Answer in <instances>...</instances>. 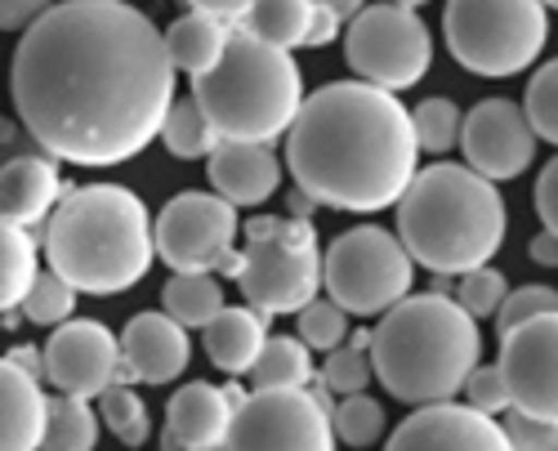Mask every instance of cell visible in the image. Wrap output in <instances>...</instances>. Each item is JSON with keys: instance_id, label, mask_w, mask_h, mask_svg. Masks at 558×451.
I'll return each mask as SVG.
<instances>
[{"instance_id": "83f0119b", "label": "cell", "mask_w": 558, "mask_h": 451, "mask_svg": "<svg viewBox=\"0 0 558 451\" xmlns=\"http://www.w3.org/2000/svg\"><path fill=\"white\" fill-rule=\"evenodd\" d=\"M157 139L179 161H202V157H210L219 148V134H215V125L206 121V112H202V103L193 95L189 99H174L166 108V121L157 130Z\"/></svg>"}, {"instance_id": "f907efd6", "label": "cell", "mask_w": 558, "mask_h": 451, "mask_svg": "<svg viewBox=\"0 0 558 451\" xmlns=\"http://www.w3.org/2000/svg\"><path fill=\"white\" fill-rule=\"evenodd\" d=\"M393 5H402V10H421V5H429V0H393Z\"/></svg>"}, {"instance_id": "60d3db41", "label": "cell", "mask_w": 558, "mask_h": 451, "mask_svg": "<svg viewBox=\"0 0 558 451\" xmlns=\"http://www.w3.org/2000/svg\"><path fill=\"white\" fill-rule=\"evenodd\" d=\"M59 0H0V32H27L45 10H54Z\"/></svg>"}, {"instance_id": "cb8c5ba5", "label": "cell", "mask_w": 558, "mask_h": 451, "mask_svg": "<svg viewBox=\"0 0 558 451\" xmlns=\"http://www.w3.org/2000/svg\"><path fill=\"white\" fill-rule=\"evenodd\" d=\"M313 376V349L295 336H268L259 357L251 363L255 389H308Z\"/></svg>"}, {"instance_id": "4fadbf2b", "label": "cell", "mask_w": 558, "mask_h": 451, "mask_svg": "<svg viewBox=\"0 0 558 451\" xmlns=\"http://www.w3.org/2000/svg\"><path fill=\"white\" fill-rule=\"evenodd\" d=\"M500 380L509 412L558 420V313L500 331Z\"/></svg>"}, {"instance_id": "f1b7e54d", "label": "cell", "mask_w": 558, "mask_h": 451, "mask_svg": "<svg viewBox=\"0 0 558 451\" xmlns=\"http://www.w3.org/2000/svg\"><path fill=\"white\" fill-rule=\"evenodd\" d=\"M161 304L179 327H206L223 308L219 273H170V282L161 287Z\"/></svg>"}, {"instance_id": "3957f363", "label": "cell", "mask_w": 558, "mask_h": 451, "mask_svg": "<svg viewBox=\"0 0 558 451\" xmlns=\"http://www.w3.org/2000/svg\"><path fill=\"white\" fill-rule=\"evenodd\" d=\"M45 255L76 295H121L144 282L157 259L153 215L144 197L121 184L63 193L45 219Z\"/></svg>"}, {"instance_id": "d4e9b609", "label": "cell", "mask_w": 558, "mask_h": 451, "mask_svg": "<svg viewBox=\"0 0 558 451\" xmlns=\"http://www.w3.org/2000/svg\"><path fill=\"white\" fill-rule=\"evenodd\" d=\"M95 442H99V412L89 407V398H72V393L50 398L40 451H95Z\"/></svg>"}, {"instance_id": "7402d4cb", "label": "cell", "mask_w": 558, "mask_h": 451, "mask_svg": "<svg viewBox=\"0 0 558 451\" xmlns=\"http://www.w3.org/2000/svg\"><path fill=\"white\" fill-rule=\"evenodd\" d=\"M202 331H206L210 363L228 376H246L264 349V340H268V318L251 304L246 308H219Z\"/></svg>"}, {"instance_id": "c3c4849f", "label": "cell", "mask_w": 558, "mask_h": 451, "mask_svg": "<svg viewBox=\"0 0 558 451\" xmlns=\"http://www.w3.org/2000/svg\"><path fill=\"white\" fill-rule=\"evenodd\" d=\"M161 451H228V442H223V447H183V442H174V438L166 434V438H161Z\"/></svg>"}, {"instance_id": "4dcf8cb0", "label": "cell", "mask_w": 558, "mask_h": 451, "mask_svg": "<svg viewBox=\"0 0 558 451\" xmlns=\"http://www.w3.org/2000/svg\"><path fill=\"white\" fill-rule=\"evenodd\" d=\"M371 331H357L353 340H344L340 349H331L327 353V367H322V376H317V385L322 389H331V393H340V398H349V393H366V385H371Z\"/></svg>"}, {"instance_id": "52a82bcc", "label": "cell", "mask_w": 558, "mask_h": 451, "mask_svg": "<svg viewBox=\"0 0 558 451\" xmlns=\"http://www.w3.org/2000/svg\"><path fill=\"white\" fill-rule=\"evenodd\" d=\"M232 282L264 318L300 313L322 291V246L308 219L259 215L242 229V251Z\"/></svg>"}, {"instance_id": "277c9868", "label": "cell", "mask_w": 558, "mask_h": 451, "mask_svg": "<svg viewBox=\"0 0 558 451\" xmlns=\"http://www.w3.org/2000/svg\"><path fill=\"white\" fill-rule=\"evenodd\" d=\"M371 371L411 407L451 402L483 357L478 322L451 295H407L371 331Z\"/></svg>"}, {"instance_id": "5b68a950", "label": "cell", "mask_w": 558, "mask_h": 451, "mask_svg": "<svg viewBox=\"0 0 558 451\" xmlns=\"http://www.w3.org/2000/svg\"><path fill=\"white\" fill-rule=\"evenodd\" d=\"M398 242L415 264L447 278L492 264L505 242L500 188L464 161L415 170L407 193L398 197Z\"/></svg>"}, {"instance_id": "1f68e13d", "label": "cell", "mask_w": 558, "mask_h": 451, "mask_svg": "<svg viewBox=\"0 0 558 451\" xmlns=\"http://www.w3.org/2000/svg\"><path fill=\"white\" fill-rule=\"evenodd\" d=\"M460 108L451 103V99H425V103H415L411 108V134H415V148L421 153H434V157H442V153H451L456 148V139H460Z\"/></svg>"}, {"instance_id": "d6986e66", "label": "cell", "mask_w": 558, "mask_h": 451, "mask_svg": "<svg viewBox=\"0 0 558 451\" xmlns=\"http://www.w3.org/2000/svg\"><path fill=\"white\" fill-rule=\"evenodd\" d=\"M246 393L238 385H206L193 380L166 402V434L183 447H223L232 429V412Z\"/></svg>"}, {"instance_id": "7dc6e473", "label": "cell", "mask_w": 558, "mask_h": 451, "mask_svg": "<svg viewBox=\"0 0 558 451\" xmlns=\"http://www.w3.org/2000/svg\"><path fill=\"white\" fill-rule=\"evenodd\" d=\"M313 5H327L340 23H349L353 14H362V10H366V0H313Z\"/></svg>"}, {"instance_id": "d590c367", "label": "cell", "mask_w": 558, "mask_h": 451, "mask_svg": "<svg viewBox=\"0 0 558 451\" xmlns=\"http://www.w3.org/2000/svg\"><path fill=\"white\" fill-rule=\"evenodd\" d=\"M523 117H527L536 139H545V144L558 148V59H549L545 68H536V76L527 81Z\"/></svg>"}, {"instance_id": "816d5d0a", "label": "cell", "mask_w": 558, "mask_h": 451, "mask_svg": "<svg viewBox=\"0 0 558 451\" xmlns=\"http://www.w3.org/2000/svg\"><path fill=\"white\" fill-rule=\"evenodd\" d=\"M541 5H545V10H558V0H541Z\"/></svg>"}, {"instance_id": "f546056e", "label": "cell", "mask_w": 558, "mask_h": 451, "mask_svg": "<svg viewBox=\"0 0 558 451\" xmlns=\"http://www.w3.org/2000/svg\"><path fill=\"white\" fill-rule=\"evenodd\" d=\"M99 425H108V434L121 447H144L153 438V416L148 402L138 398L130 385H108L99 393Z\"/></svg>"}, {"instance_id": "b9f144b4", "label": "cell", "mask_w": 558, "mask_h": 451, "mask_svg": "<svg viewBox=\"0 0 558 451\" xmlns=\"http://www.w3.org/2000/svg\"><path fill=\"white\" fill-rule=\"evenodd\" d=\"M536 215H541V223L549 233H558V157L536 179Z\"/></svg>"}, {"instance_id": "30bf717a", "label": "cell", "mask_w": 558, "mask_h": 451, "mask_svg": "<svg viewBox=\"0 0 558 451\" xmlns=\"http://www.w3.org/2000/svg\"><path fill=\"white\" fill-rule=\"evenodd\" d=\"M344 59L357 72V81L380 85L389 95L421 85V76L434 63V36L415 10H402L393 0L366 5L349 19L344 32Z\"/></svg>"}, {"instance_id": "6da1fadb", "label": "cell", "mask_w": 558, "mask_h": 451, "mask_svg": "<svg viewBox=\"0 0 558 451\" xmlns=\"http://www.w3.org/2000/svg\"><path fill=\"white\" fill-rule=\"evenodd\" d=\"M14 108L54 161L121 166L174 103V63L157 23L125 0H59L14 50Z\"/></svg>"}, {"instance_id": "8fae6325", "label": "cell", "mask_w": 558, "mask_h": 451, "mask_svg": "<svg viewBox=\"0 0 558 451\" xmlns=\"http://www.w3.org/2000/svg\"><path fill=\"white\" fill-rule=\"evenodd\" d=\"M331 389H255L238 402L228 451H336Z\"/></svg>"}, {"instance_id": "4316f807", "label": "cell", "mask_w": 558, "mask_h": 451, "mask_svg": "<svg viewBox=\"0 0 558 451\" xmlns=\"http://www.w3.org/2000/svg\"><path fill=\"white\" fill-rule=\"evenodd\" d=\"M36 237L32 229L0 219V313H14L36 282Z\"/></svg>"}, {"instance_id": "2e32d148", "label": "cell", "mask_w": 558, "mask_h": 451, "mask_svg": "<svg viewBox=\"0 0 558 451\" xmlns=\"http://www.w3.org/2000/svg\"><path fill=\"white\" fill-rule=\"evenodd\" d=\"M385 451H514V447H509L505 429L492 416L474 407H456V402H429V407H415L393 429Z\"/></svg>"}, {"instance_id": "f35d334b", "label": "cell", "mask_w": 558, "mask_h": 451, "mask_svg": "<svg viewBox=\"0 0 558 451\" xmlns=\"http://www.w3.org/2000/svg\"><path fill=\"white\" fill-rule=\"evenodd\" d=\"M464 407H474L483 416H496V412H509V393H505V380H500V367H474L464 376Z\"/></svg>"}, {"instance_id": "44dd1931", "label": "cell", "mask_w": 558, "mask_h": 451, "mask_svg": "<svg viewBox=\"0 0 558 451\" xmlns=\"http://www.w3.org/2000/svg\"><path fill=\"white\" fill-rule=\"evenodd\" d=\"M45 407L40 380L0 357V451H40L45 438Z\"/></svg>"}, {"instance_id": "ba28073f", "label": "cell", "mask_w": 558, "mask_h": 451, "mask_svg": "<svg viewBox=\"0 0 558 451\" xmlns=\"http://www.w3.org/2000/svg\"><path fill=\"white\" fill-rule=\"evenodd\" d=\"M442 36L451 59L474 76H519L549 40L541 0H447Z\"/></svg>"}, {"instance_id": "8992f818", "label": "cell", "mask_w": 558, "mask_h": 451, "mask_svg": "<svg viewBox=\"0 0 558 451\" xmlns=\"http://www.w3.org/2000/svg\"><path fill=\"white\" fill-rule=\"evenodd\" d=\"M193 99L202 103L219 139L272 144L300 117L304 72L291 50H277V45L232 27L223 59L210 72L193 76Z\"/></svg>"}, {"instance_id": "ab89813d", "label": "cell", "mask_w": 558, "mask_h": 451, "mask_svg": "<svg viewBox=\"0 0 558 451\" xmlns=\"http://www.w3.org/2000/svg\"><path fill=\"white\" fill-rule=\"evenodd\" d=\"M500 429L514 451H558V420H536L523 412H509Z\"/></svg>"}, {"instance_id": "e0dca14e", "label": "cell", "mask_w": 558, "mask_h": 451, "mask_svg": "<svg viewBox=\"0 0 558 451\" xmlns=\"http://www.w3.org/2000/svg\"><path fill=\"white\" fill-rule=\"evenodd\" d=\"M121 357H125L130 380L170 385L193 363L189 327H179L170 313H134L121 331Z\"/></svg>"}, {"instance_id": "484cf974", "label": "cell", "mask_w": 558, "mask_h": 451, "mask_svg": "<svg viewBox=\"0 0 558 451\" xmlns=\"http://www.w3.org/2000/svg\"><path fill=\"white\" fill-rule=\"evenodd\" d=\"M238 23H242V32L277 45V50H295V45H304V36H308L313 0H255Z\"/></svg>"}, {"instance_id": "bcb514c9", "label": "cell", "mask_w": 558, "mask_h": 451, "mask_svg": "<svg viewBox=\"0 0 558 451\" xmlns=\"http://www.w3.org/2000/svg\"><path fill=\"white\" fill-rule=\"evenodd\" d=\"M10 363H14V367H23L27 376H36V380H45V353H36V349H27V344H19V349L10 353Z\"/></svg>"}, {"instance_id": "8d00e7d4", "label": "cell", "mask_w": 558, "mask_h": 451, "mask_svg": "<svg viewBox=\"0 0 558 451\" xmlns=\"http://www.w3.org/2000/svg\"><path fill=\"white\" fill-rule=\"evenodd\" d=\"M300 340L308 349H322V353L340 349L349 340V313L336 300H308L300 308Z\"/></svg>"}, {"instance_id": "836d02e7", "label": "cell", "mask_w": 558, "mask_h": 451, "mask_svg": "<svg viewBox=\"0 0 558 451\" xmlns=\"http://www.w3.org/2000/svg\"><path fill=\"white\" fill-rule=\"evenodd\" d=\"M505 295H509V282H505L500 268H492V264L464 268V273H456V282H451V300L470 313L474 322L478 318H496V308H500Z\"/></svg>"}, {"instance_id": "5bb4252c", "label": "cell", "mask_w": 558, "mask_h": 451, "mask_svg": "<svg viewBox=\"0 0 558 451\" xmlns=\"http://www.w3.org/2000/svg\"><path fill=\"white\" fill-rule=\"evenodd\" d=\"M45 353V380L72 398H99L108 385H130L121 336L95 318H68L54 327Z\"/></svg>"}, {"instance_id": "d6a6232c", "label": "cell", "mask_w": 558, "mask_h": 451, "mask_svg": "<svg viewBox=\"0 0 558 451\" xmlns=\"http://www.w3.org/2000/svg\"><path fill=\"white\" fill-rule=\"evenodd\" d=\"M331 429L340 442L349 447H376L385 438V407L376 398H366V393H349L336 402V412H331Z\"/></svg>"}, {"instance_id": "f6af8a7d", "label": "cell", "mask_w": 558, "mask_h": 451, "mask_svg": "<svg viewBox=\"0 0 558 451\" xmlns=\"http://www.w3.org/2000/svg\"><path fill=\"white\" fill-rule=\"evenodd\" d=\"M527 251H532V259H536V264L558 268V233H549V229H545V233H536Z\"/></svg>"}, {"instance_id": "ac0fdd59", "label": "cell", "mask_w": 558, "mask_h": 451, "mask_svg": "<svg viewBox=\"0 0 558 451\" xmlns=\"http://www.w3.org/2000/svg\"><path fill=\"white\" fill-rule=\"evenodd\" d=\"M210 188L232 206H264L277 184H282V161L268 144H242L219 139V148L206 157Z\"/></svg>"}, {"instance_id": "603a6c76", "label": "cell", "mask_w": 558, "mask_h": 451, "mask_svg": "<svg viewBox=\"0 0 558 451\" xmlns=\"http://www.w3.org/2000/svg\"><path fill=\"white\" fill-rule=\"evenodd\" d=\"M161 36H166V54H170L174 72L202 76L223 59L228 40H232V23L219 19V14H206V10H189L183 19H174Z\"/></svg>"}, {"instance_id": "9a60e30c", "label": "cell", "mask_w": 558, "mask_h": 451, "mask_svg": "<svg viewBox=\"0 0 558 451\" xmlns=\"http://www.w3.org/2000/svg\"><path fill=\"white\" fill-rule=\"evenodd\" d=\"M456 148H464V166L470 170H478L483 179H492V184H505V179H519L532 166L536 134H532L519 103L483 99L470 117L460 121Z\"/></svg>"}, {"instance_id": "7c38bea8", "label": "cell", "mask_w": 558, "mask_h": 451, "mask_svg": "<svg viewBox=\"0 0 558 451\" xmlns=\"http://www.w3.org/2000/svg\"><path fill=\"white\" fill-rule=\"evenodd\" d=\"M238 237L242 219L238 206L219 193H179L153 219L157 259L170 264V273H228L238 268Z\"/></svg>"}, {"instance_id": "74e56055", "label": "cell", "mask_w": 558, "mask_h": 451, "mask_svg": "<svg viewBox=\"0 0 558 451\" xmlns=\"http://www.w3.org/2000/svg\"><path fill=\"white\" fill-rule=\"evenodd\" d=\"M541 313H558V291L554 287H514L505 300H500V308H496V327L500 331H509V327H519V322H532V318H541Z\"/></svg>"}, {"instance_id": "7a4b0ae2", "label": "cell", "mask_w": 558, "mask_h": 451, "mask_svg": "<svg viewBox=\"0 0 558 451\" xmlns=\"http://www.w3.org/2000/svg\"><path fill=\"white\" fill-rule=\"evenodd\" d=\"M411 112L366 81H336L300 103L287 130V166L313 206L371 215L398 206L421 170Z\"/></svg>"}, {"instance_id": "681fc988", "label": "cell", "mask_w": 558, "mask_h": 451, "mask_svg": "<svg viewBox=\"0 0 558 451\" xmlns=\"http://www.w3.org/2000/svg\"><path fill=\"white\" fill-rule=\"evenodd\" d=\"M14 144H19V130H14V121L0 117V148H14Z\"/></svg>"}, {"instance_id": "9c48e42d", "label": "cell", "mask_w": 558, "mask_h": 451, "mask_svg": "<svg viewBox=\"0 0 558 451\" xmlns=\"http://www.w3.org/2000/svg\"><path fill=\"white\" fill-rule=\"evenodd\" d=\"M411 282L415 259L380 223H357L322 255V287L349 318H376V313L393 308L411 295Z\"/></svg>"}, {"instance_id": "7bdbcfd3", "label": "cell", "mask_w": 558, "mask_h": 451, "mask_svg": "<svg viewBox=\"0 0 558 451\" xmlns=\"http://www.w3.org/2000/svg\"><path fill=\"white\" fill-rule=\"evenodd\" d=\"M336 36H340V19H336L327 5H313V23H308L304 45H331Z\"/></svg>"}, {"instance_id": "e575fe53", "label": "cell", "mask_w": 558, "mask_h": 451, "mask_svg": "<svg viewBox=\"0 0 558 451\" xmlns=\"http://www.w3.org/2000/svg\"><path fill=\"white\" fill-rule=\"evenodd\" d=\"M19 308H23V318L36 322V327H59L76 313V287L63 282L50 268V273H36V282H32V291L23 295Z\"/></svg>"}, {"instance_id": "ee69618b", "label": "cell", "mask_w": 558, "mask_h": 451, "mask_svg": "<svg viewBox=\"0 0 558 451\" xmlns=\"http://www.w3.org/2000/svg\"><path fill=\"white\" fill-rule=\"evenodd\" d=\"M189 5L193 10H206V14H219V19H242L251 5H255V0H189Z\"/></svg>"}, {"instance_id": "ffe728a7", "label": "cell", "mask_w": 558, "mask_h": 451, "mask_svg": "<svg viewBox=\"0 0 558 451\" xmlns=\"http://www.w3.org/2000/svg\"><path fill=\"white\" fill-rule=\"evenodd\" d=\"M59 197H63V174L50 153L45 157L23 153L0 166V219L32 229V223H45L54 215Z\"/></svg>"}]
</instances>
